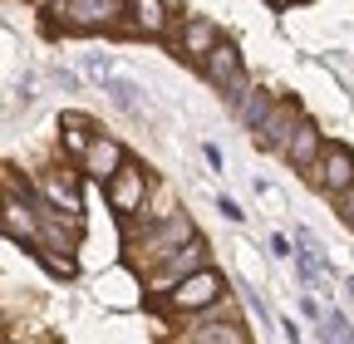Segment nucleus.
Listing matches in <instances>:
<instances>
[{"label": "nucleus", "mask_w": 354, "mask_h": 344, "mask_svg": "<svg viewBox=\"0 0 354 344\" xmlns=\"http://www.w3.org/2000/svg\"><path fill=\"white\" fill-rule=\"evenodd\" d=\"M349 300H354V280H349Z\"/></svg>", "instance_id": "nucleus-22"}, {"label": "nucleus", "mask_w": 354, "mask_h": 344, "mask_svg": "<svg viewBox=\"0 0 354 344\" xmlns=\"http://www.w3.org/2000/svg\"><path fill=\"white\" fill-rule=\"evenodd\" d=\"M138 197H143V172H138V167H123L118 178H113V207H118V211H133V207H138Z\"/></svg>", "instance_id": "nucleus-9"}, {"label": "nucleus", "mask_w": 354, "mask_h": 344, "mask_svg": "<svg viewBox=\"0 0 354 344\" xmlns=\"http://www.w3.org/2000/svg\"><path fill=\"white\" fill-rule=\"evenodd\" d=\"M325 192H335V197H344L349 187H354V153L349 148H330L320 162H315V172H310Z\"/></svg>", "instance_id": "nucleus-2"}, {"label": "nucleus", "mask_w": 354, "mask_h": 344, "mask_svg": "<svg viewBox=\"0 0 354 344\" xmlns=\"http://www.w3.org/2000/svg\"><path fill=\"white\" fill-rule=\"evenodd\" d=\"M281 329H286V344H305V339H300V325H290V320H286Z\"/></svg>", "instance_id": "nucleus-19"}, {"label": "nucleus", "mask_w": 354, "mask_h": 344, "mask_svg": "<svg viewBox=\"0 0 354 344\" xmlns=\"http://www.w3.org/2000/svg\"><path fill=\"white\" fill-rule=\"evenodd\" d=\"M138 84H133V79H109V99L118 104V108H128V113H138Z\"/></svg>", "instance_id": "nucleus-12"}, {"label": "nucleus", "mask_w": 354, "mask_h": 344, "mask_svg": "<svg viewBox=\"0 0 354 344\" xmlns=\"http://www.w3.org/2000/svg\"><path fill=\"white\" fill-rule=\"evenodd\" d=\"M118 162H123V148L99 138V143H88V172L94 178H118Z\"/></svg>", "instance_id": "nucleus-8"}, {"label": "nucleus", "mask_w": 354, "mask_h": 344, "mask_svg": "<svg viewBox=\"0 0 354 344\" xmlns=\"http://www.w3.org/2000/svg\"><path fill=\"white\" fill-rule=\"evenodd\" d=\"M44 6H55V10H64V0H44Z\"/></svg>", "instance_id": "nucleus-20"}, {"label": "nucleus", "mask_w": 354, "mask_h": 344, "mask_svg": "<svg viewBox=\"0 0 354 344\" xmlns=\"http://www.w3.org/2000/svg\"><path fill=\"white\" fill-rule=\"evenodd\" d=\"M216 295H221V276L216 271H197V276H187L183 285L172 290V305L177 310H202V305H212Z\"/></svg>", "instance_id": "nucleus-3"}, {"label": "nucleus", "mask_w": 354, "mask_h": 344, "mask_svg": "<svg viewBox=\"0 0 354 344\" xmlns=\"http://www.w3.org/2000/svg\"><path fill=\"white\" fill-rule=\"evenodd\" d=\"M339 207H344V211H339V217H344V222H349V227H354V187H349V192H344V202H339Z\"/></svg>", "instance_id": "nucleus-18"}, {"label": "nucleus", "mask_w": 354, "mask_h": 344, "mask_svg": "<svg viewBox=\"0 0 354 344\" xmlns=\"http://www.w3.org/2000/svg\"><path fill=\"white\" fill-rule=\"evenodd\" d=\"M295 128H300V113H295V108H276L271 118L261 123L256 143H261V148H281V153H286V143H290V133H295Z\"/></svg>", "instance_id": "nucleus-5"}, {"label": "nucleus", "mask_w": 354, "mask_h": 344, "mask_svg": "<svg viewBox=\"0 0 354 344\" xmlns=\"http://www.w3.org/2000/svg\"><path fill=\"white\" fill-rule=\"evenodd\" d=\"M271 6H290V0H271Z\"/></svg>", "instance_id": "nucleus-21"}, {"label": "nucleus", "mask_w": 354, "mask_h": 344, "mask_svg": "<svg viewBox=\"0 0 354 344\" xmlns=\"http://www.w3.org/2000/svg\"><path fill=\"white\" fill-rule=\"evenodd\" d=\"M315 153H320V133H315V123H300L290 143H286V162L290 167H315Z\"/></svg>", "instance_id": "nucleus-7"}, {"label": "nucleus", "mask_w": 354, "mask_h": 344, "mask_svg": "<svg viewBox=\"0 0 354 344\" xmlns=\"http://www.w3.org/2000/svg\"><path fill=\"white\" fill-rule=\"evenodd\" d=\"M320 334H325V344H354V329H349V320H344V315H330Z\"/></svg>", "instance_id": "nucleus-15"}, {"label": "nucleus", "mask_w": 354, "mask_h": 344, "mask_svg": "<svg viewBox=\"0 0 354 344\" xmlns=\"http://www.w3.org/2000/svg\"><path fill=\"white\" fill-rule=\"evenodd\" d=\"M44 192H50V202H55L59 211H69V217H79V192H74L69 182H59V178H50V182H44Z\"/></svg>", "instance_id": "nucleus-13"}, {"label": "nucleus", "mask_w": 354, "mask_h": 344, "mask_svg": "<svg viewBox=\"0 0 354 344\" xmlns=\"http://www.w3.org/2000/svg\"><path fill=\"white\" fill-rule=\"evenodd\" d=\"M202 69H207V79L216 84V89H232V84L241 79V64H236V50H232V45H216V50L202 59Z\"/></svg>", "instance_id": "nucleus-6"}, {"label": "nucleus", "mask_w": 354, "mask_h": 344, "mask_svg": "<svg viewBox=\"0 0 354 344\" xmlns=\"http://www.w3.org/2000/svg\"><path fill=\"white\" fill-rule=\"evenodd\" d=\"M241 118H246V128H256V133H261V123L271 118V99H266V94L256 89V94H251V99L241 104Z\"/></svg>", "instance_id": "nucleus-14"}, {"label": "nucleus", "mask_w": 354, "mask_h": 344, "mask_svg": "<svg viewBox=\"0 0 354 344\" xmlns=\"http://www.w3.org/2000/svg\"><path fill=\"white\" fill-rule=\"evenodd\" d=\"M118 10V0H74V25H99V20H109Z\"/></svg>", "instance_id": "nucleus-11"}, {"label": "nucleus", "mask_w": 354, "mask_h": 344, "mask_svg": "<svg viewBox=\"0 0 354 344\" xmlns=\"http://www.w3.org/2000/svg\"><path fill=\"white\" fill-rule=\"evenodd\" d=\"M133 25H138L143 35H162L167 30V15L158 0H133Z\"/></svg>", "instance_id": "nucleus-10"}, {"label": "nucleus", "mask_w": 354, "mask_h": 344, "mask_svg": "<svg viewBox=\"0 0 354 344\" xmlns=\"http://www.w3.org/2000/svg\"><path fill=\"white\" fill-rule=\"evenodd\" d=\"M187 236H192V222L183 217V211H177V217H167L148 241H138V251H133V256H138V261H167L172 251H183Z\"/></svg>", "instance_id": "nucleus-1"}, {"label": "nucleus", "mask_w": 354, "mask_h": 344, "mask_svg": "<svg viewBox=\"0 0 354 344\" xmlns=\"http://www.w3.org/2000/svg\"><path fill=\"white\" fill-rule=\"evenodd\" d=\"M197 271H207V246H202V241H192L187 251H177V256H167V266L158 271V285L187 280V276H197Z\"/></svg>", "instance_id": "nucleus-4"}, {"label": "nucleus", "mask_w": 354, "mask_h": 344, "mask_svg": "<svg viewBox=\"0 0 354 344\" xmlns=\"http://www.w3.org/2000/svg\"><path fill=\"white\" fill-rule=\"evenodd\" d=\"M221 217H227V222H241V207H236L232 197H221Z\"/></svg>", "instance_id": "nucleus-17"}, {"label": "nucleus", "mask_w": 354, "mask_h": 344, "mask_svg": "<svg viewBox=\"0 0 354 344\" xmlns=\"http://www.w3.org/2000/svg\"><path fill=\"white\" fill-rule=\"evenodd\" d=\"M192 344H246V334H241V329H232V325H227V329H197V339H192Z\"/></svg>", "instance_id": "nucleus-16"}]
</instances>
